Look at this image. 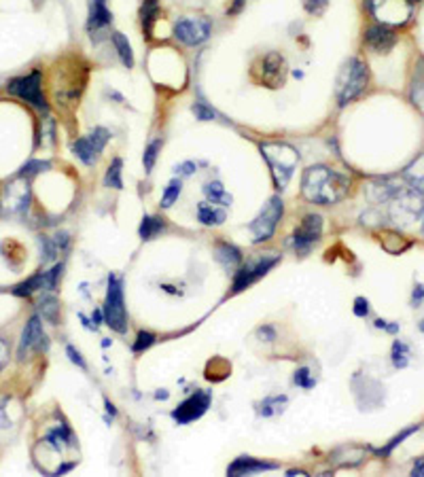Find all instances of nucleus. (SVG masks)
I'll return each instance as SVG.
<instances>
[{"label": "nucleus", "mask_w": 424, "mask_h": 477, "mask_svg": "<svg viewBox=\"0 0 424 477\" xmlns=\"http://www.w3.org/2000/svg\"><path fill=\"white\" fill-rule=\"evenodd\" d=\"M174 172H176V174H180V176H191V174L195 172V164H193V162L178 164V166L174 168Z\"/></svg>", "instance_id": "49530a36"}, {"label": "nucleus", "mask_w": 424, "mask_h": 477, "mask_svg": "<svg viewBox=\"0 0 424 477\" xmlns=\"http://www.w3.org/2000/svg\"><path fill=\"white\" fill-rule=\"evenodd\" d=\"M403 191H405V187H403L401 181H397V178H380V181H373L367 187V197L373 204H386V202L395 200Z\"/></svg>", "instance_id": "dca6fc26"}, {"label": "nucleus", "mask_w": 424, "mask_h": 477, "mask_svg": "<svg viewBox=\"0 0 424 477\" xmlns=\"http://www.w3.org/2000/svg\"><path fill=\"white\" fill-rule=\"evenodd\" d=\"M9 363V346L0 339V372L5 370V365Z\"/></svg>", "instance_id": "de8ad7c7"}, {"label": "nucleus", "mask_w": 424, "mask_h": 477, "mask_svg": "<svg viewBox=\"0 0 424 477\" xmlns=\"http://www.w3.org/2000/svg\"><path fill=\"white\" fill-rule=\"evenodd\" d=\"M329 7V0H303V9L310 15H323Z\"/></svg>", "instance_id": "58836bf2"}, {"label": "nucleus", "mask_w": 424, "mask_h": 477, "mask_svg": "<svg viewBox=\"0 0 424 477\" xmlns=\"http://www.w3.org/2000/svg\"><path fill=\"white\" fill-rule=\"evenodd\" d=\"M418 429H420V426H418V424H413L411 429L403 431V433H401L399 437H395V439H392V441H390V443H388V445H386L384 450H380V454H384V456H386V454H390V452H392V447H397V445H399V443H401V441H403L405 437H409V435H411V433H416Z\"/></svg>", "instance_id": "79ce46f5"}, {"label": "nucleus", "mask_w": 424, "mask_h": 477, "mask_svg": "<svg viewBox=\"0 0 424 477\" xmlns=\"http://www.w3.org/2000/svg\"><path fill=\"white\" fill-rule=\"evenodd\" d=\"M28 202H30L28 183L18 181V183L7 185V191H5V197H3V210L5 212H9V214L24 212L28 208Z\"/></svg>", "instance_id": "4468645a"}, {"label": "nucleus", "mask_w": 424, "mask_h": 477, "mask_svg": "<svg viewBox=\"0 0 424 477\" xmlns=\"http://www.w3.org/2000/svg\"><path fill=\"white\" fill-rule=\"evenodd\" d=\"M210 32H212V24L208 18H183L174 24V37L189 47H195L208 41Z\"/></svg>", "instance_id": "1a4fd4ad"}, {"label": "nucleus", "mask_w": 424, "mask_h": 477, "mask_svg": "<svg viewBox=\"0 0 424 477\" xmlns=\"http://www.w3.org/2000/svg\"><path fill=\"white\" fill-rule=\"evenodd\" d=\"M259 337H265V341H274L276 339V331L272 327H261L259 329Z\"/></svg>", "instance_id": "09e8293b"}, {"label": "nucleus", "mask_w": 424, "mask_h": 477, "mask_svg": "<svg viewBox=\"0 0 424 477\" xmlns=\"http://www.w3.org/2000/svg\"><path fill=\"white\" fill-rule=\"evenodd\" d=\"M104 320L113 331L126 333L128 329V312L124 303V287L117 276H109V287H106V299H104Z\"/></svg>", "instance_id": "20e7f679"}, {"label": "nucleus", "mask_w": 424, "mask_h": 477, "mask_svg": "<svg viewBox=\"0 0 424 477\" xmlns=\"http://www.w3.org/2000/svg\"><path fill=\"white\" fill-rule=\"evenodd\" d=\"M280 261V255H259L253 261H246L242 268H238L236 278H234V293H240L244 289H249L251 285H255L259 278H263L276 263Z\"/></svg>", "instance_id": "6e6552de"}, {"label": "nucleus", "mask_w": 424, "mask_h": 477, "mask_svg": "<svg viewBox=\"0 0 424 477\" xmlns=\"http://www.w3.org/2000/svg\"><path fill=\"white\" fill-rule=\"evenodd\" d=\"M113 45H115V49H117V53H119L124 66H126V68H132V66H134V51H132L130 41H128L121 32H115V34H113Z\"/></svg>", "instance_id": "cd10ccee"}, {"label": "nucleus", "mask_w": 424, "mask_h": 477, "mask_svg": "<svg viewBox=\"0 0 424 477\" xmlns=\"http://www.w3.org/2000/svg\"><path fill=\"white\" fill-rule=\"evenodd\" d=\"M286 475H289V477H293V475H305V473H303V471H289Z\"/></svg>", "instance_id": "864d4df0"}, {"label": "nucleus", "mask_w": 424, "mask_h": 477, "mask_svg": "<svg viewBox=\"0 0 424 477\" xmlns=\"http://www.w3.org/2000/svg\"><path fill=\"white\" fill-rule=\"evenodd\" d=\"M261 155L265 157V162L270 166L276 189H280V191L286 189V185L297 168V162H299L297 151L284 143H267V145H261Z\"/></svg>", "instance_id": "f03ea898"}, {"label": "nucleus", "mask_w": 424, "mask_h": 477, "mask_svg": "<svg viewBox=\"0 0 424 477\" xmlns=\"http://www.w3.org/2000/svg\"><path fill=\"white\" fill-rule=\"evenodd\" d=\"M47 348V335L43 331V322L39 316H32L22 333V341H20V359L24 361L30 352H41Z\"/></svg>", "instance_id": "f8f14e48"}, {"label": "nucleus", "mask_w": 424, "mask_h": 477, "mask_svg": "<svg viewBox=\"0 0 424 477\" xmlns=\"http://www.w3.org/2000/svg\"><path fill=\"white\" fill-rule=\"evenodd\" d=\"M157 15H159V3H157V0H145L143 9H140V20H143V28H145V32L149 37L153 32V24H155Z\"/></svg>", "instance_id": "bb28decb"}, {"label": "nucleus", "mask_w": 424, "mask_h": 477, "mask_svg": "<svg viewBox=\"0 0 424 477\" xmlns=\"http://www.w3.org/2000/svg\"><path fill=\"white\" fill-rule=\"evenodd\" d=\"M369 85V68L365 62H361L359 58H350L338 77V102L340 106H346L348 102H352L355 98H359L365 87Z\"/></svg>", "instance_id": "7ed1b4c3"}, {"label": "nucleus", "mask_w": 424, "mask_h": 477, "mask_svg": "<svg viewBox=\"0 0 424 477\" xmlns=\"http://www.w3.org/2000/svg\"><path fill=\"white\" fill-rule=\"evenodd\" d=\"M62 270H64V263H55L49 272H43V289L45 291H55L58 280L62 276Z\"/></svg>", "instance_id": "c9c22d12"}, {"label": "nucleus", "mask_w": 424, "mask_h": 477, "mask_svg": "<svg viewBox=\"0 0 424 477\" xmlns=\"http://www.w3.org/2000/svg\"><path fill=\"white\" fill-rule=\"evenodd\" d=\"M180 191H183V183H180V178L170 181V185L166 187V191H164V195H161V208H170V206L178 200Z\"/></svg>", "instance_id": "2f4dec72"}, {"label": "nucleus", "mask_w": 424, "mask_h": 477, "mask_svg": "<svg viewBox=\"0 0 424 477\" xmlns=\"http://www.w3.org/2000/svg\"><path fill=\"white\" fill-rule=\"evenodd\" d=\"M37 289H43V272H41V274H37V276H32L30 280H26V282L18 285V287L13 289V293H15V295H20V297H28V295H32Z\"/></svg>", "instance_id": "473e14b6"}, {"label": "nucleus", "mask_w": 424, "mask_h": 477, "mask_svg": "<svg viewBox=\"0 0 424 477\" xmlns=\"http://www.w3.org/2000/svg\"><path fill=\"white\" fill-rule=\"evenodd\" d=\"M161 149V141H153L147 149H145V155H143V164H145V170L151 172L155 162H157V153Z\"/></svg>", "instance_id": "e433bc0d"}, {"label": "nucleus", "mask_w": 424, "mask_h": 477, "mask_svg": "<svg viewBox=\"0 0 424 477\" xmlns=\"http://www.w3.org/2000/svg\"><path fill=\"white\" fill-rule=\"evenodd\" d=\"M242 7H244V0H236L234 7H232L227 13H230V15H236V13H240V11H242Z\"/></svg>", "instance_id": "3c124183"}, {"label": "nucleus", "mask_w": 424, "mask_h": 477, "mask_svg": "<svg viewBox=\"0 0 424 477\" xmlns=\"http://www.w3.org/2000/svg\"><path fill=\"white\" fill-rule=\"evenodd\" d=\"M295 384L301 386V388H312V386H314V378H312L310 372L303 367V370H299V372L295 374Z\"/></svg>", "instance_id": "37998d69"}, {"label": "nucleus", "mask_w": 424, "mask_h": 477, "mask_svg": "<svg viewBox=\"0 0 424 477\" xmlns=\"http://www.w3.org/2000/svg\"><path fill=\"white\" fill-rule=\"evenodd\" d=\"M153 344H155V335L149 333V331H140L136 341H134V352H143V350L151 348Z\"/></svg>", "instance_id": "a19ab883"}, {"label": "nucleus", "mask_w": 424, "mask_h": 477, "mask_svg": "<svg viewBox=\"0 0 424 477\" xmlns=\"http://www.w3.org/2000/svg\"><path fill=\"white\" fill-rule=\"evenodd\" d=\"M51 166H49V162H39V159H34V162H28L24 168H22V172H20V178H30V176H34V174H39V172H45V170H49Z\"/></svg>", "instance_id": "4c0bfd02"}, {"label": "nucleus", "mask_w": 424, "mask_h": 477, "mask_svg": "<svg viewBox=\"0 0 424 477\" xmlns=\"http://www.w3.org/2000/svg\"><path fill=\"white\" fill-rule=\"evenodd\" d=\"M66 352H68V356H70V361L74 363V365H79L81 370H85L87 365H85V361H83V356H81V352L79 350H74L72 346H68L66 348Z\"/></svg>", "instance_id": "c03bdc74"}, {"label": "nucleus", "mask_w": 424, "mask_h": 477, "mask_svg": "<svg viewBox=\"0 0 424 477\" xmlns=\"http://www.w3.org/2000/svg\"><path fill=\"white\" fill-rule=\"evenodd\" d=\"M422 233H424V212H422Z\"/></svg>", "instance_id": "6e6d98bb"}, {"label": "nucleus", "mask_w": 424, "mask_h": 477, "mask_svg": "<svg viewBox=\"0 0 424 477\" xmlns=\"http://www.w3.org/2000/svg\"><path fill=\"white\" fill-rule=\"evenodd\" d=\"M276 464L274 462H265V460H257V458H251V456H240L236 458L230 469H227V475L232 477H240V475H253V473H261V471H274Z\"/></svg>", "instance_id": "f3484780"}, {"label": "nucleus", "mask_w": 424, "mask_h": 477, "mask_svg": "<svg viewBox=\"0 0 424 477\" xmlns=\"http://www.w3.org/2000/svg\"><path fill=\"white\" fill-rule=\"evenodd\" d=\"M164 229H166L164 218H159V216H143L138 233H140L143 240H153V237H157Z\"/></svg>", "instance_id": "393cba45"}, {"label": "nucleus", "mask_w": 424, "mask_h": 477, "mask_svg": "<svg viewBox=\"0 0 424 477\" xmlns=\"http://www.w3.org/2000/svg\"><path fill=\"white\" fill-rule=\"evenodd\" d=\"M286 405V397H267L261 405H259V414L261 416H274V414H280Z\"/></svg>", "instance_id": "7c9ffc66"}, {"label": "nucleus", "mask_w": 424, "mask_h": 477, "mask_svg": "<svg viewBox=\"0 0 424 477\" xmlns=\"http://www.w3.org/2000/svg\"><path fill=\"white\" fill-rule=\"evenodd\" d=\"M418 291H413V303L418 306L420 301H422V297H424V289L422 287H416Z\"/></svg>", "instance_id": "603ef678"}, {"label": "nucleus", "mask_w": 424, "mask_h": 477, "mask_svg": "<svg viewBox=\"0 0 424 477\" xmlns=\"http://www.w3.org/2000/svg\"><path fill=\"white\" fill-rule=\"evenodd\" d=\"M321 235H323V216L305 214L301 225L293 233V247L299 255H305L318 240H321Z\"/></svg>", "instance_id": "9d476101"}, {"label": "nucleus", "mask_w": 424, "mask_h": 477, "mask_svg": "<svg viewBox=\"0 0 424 477\" xmlns=\"http://www.w3.org/2000/svg\"><path fill=\"white\" fill-rule=\"evenodd\" d=\"M39 310H41V316L47 322H51V325L58 322V318H60V303H58V299L53 295H45L41 299V303H39Z\"/></svg>", "instance_id": "c85d7f7f"}, {"label": "nucleus", "mask_w": 424, "mask_h": 477, "mask_svg": "<svg viewBox=\"0 0 424 477\" xmlns=\"http://www.w3.org/2000/svg\"><path fill=\"white\" fill-rule=\"evenodd\" d=\"M420 331H422V333H424V320H422V322H420Z\"/></svg>", "instance_id": "5fc2aeb1"}, {"label": "nucleus", "mask_w": 424, "mask_h": 477, "mask_svg": "<svg viewBox=\"0 0 424 477\" xmlns=\"http://www.w3.org/2000/svg\"><path fill=\"white\" fill-rule=\"evenodd\" d=\"M215 255H217V261L225 270H238L242 266V253L234 244H227V242L217 244V253Z\"/></svg>", "instance_id": "412c9836"}, {"label": "nucleus", "mask_w": 424, "mask_h": 477, "mask_svg": "<svg viewBox=\"0 0 424 477\" xmlns=\"http://www.w3.org/2000/svg\"><path fill=\"white\" fill-rule=\"evenodd\" d=\"M210 407V393H195L191 395L189 399H185L174 412H172V418L178 422V424H189L197 418H201Z\"/></svg>", "instance_id": "9b49d317"}, {"label": "nucleus", "mask_w": 424, "mask_h": 477, "mask_svg": "<svg viewBox=\"0 0 424 477\" xmlns=\"http://www.w3.org/2000/svg\"><path fill=\"white\" fill-rule=\"evenodd\" d=\"M303 197L312 204L331 206L342 202L350 191V181L342 172L329 166H312L303 172L301 178Z\"/></svg>", "instance_id": "f257e3e1"}, {"label": "nucleus", "mask_w": 424, "mask_h": 477, "mask_svg": "<svg viewBox=\"0 0 424 477\" xmlns=\"http://www.w3.org/2000/svg\"><path fill=\"white\" fill-rule=\"evenodd\" d=\"M204 195L210 204H221V206H230L232 204V195L225 191V187L219 181H212L204 185Z\"/></svg>", "instance_id": "b1692460"}, {"label": "nucleus", "mask_w": 424, "mask_h": 477, "mask_svg": "<svg viewBox=\"0 0 424 477\" xmlns=\"http://www.w3.org/2000/svg\"><path fill=\"white\" fill-rule=\"evenodd\" d=\"M284 214V204L278 195L270 197V202L263 206V210L255 216V221L249 225V229L253 231L255 235V242H265L270 240V237L274 235L276 227H278V221L282 218Z\"/></svg>", "instance_id": "0eeeda50"}, {"label": "nucleus", "mask_w": 424, "mask_h": 477, "mask_svg": "<svg viewBox=\"0 0 424 477\" xmlns=\"http://www.w3.org/2000/svg\"><path fill=\"white\" fill-rule=\"evenodd\" d=\"M355 314L357 316H367L369 314V301L367 299H363V297H359L357 301H355Z\"/></svg>", "instance_id": "a18cd8bd"}, {"label": "nucleus", "mask_w": 424, "mask_h": 477, "mask_svg": "<svg viewBox=\"0 0 424 477\" xmlns=\"http://www.w3.org/2000/svg\"><path fill=\"white\" fill-rule=\"evenodd\" d=\"M7 91L11 96L26 100L28 104H32L39 110H47V100H45V93H43V77H41L39 70H32L26 77H18V79L9 81Z\"/></svg>", "instance_id": "39448f33"}, {"label": "nucleus", "mask_w": 424, "mask_h": 477, "mask_svg": "<svg viewBox=\"0 0 424 477\" xmlns=\"http://www.w3.org/2000/svg\"><path fill=\"white\" fill-rule=\"evenodd\" d=\"M259 72H261L259 81L263 85H267V87H280L286 81V60L280 53L272 51V53H267L261 60Z\"/></svg>", "instance_id": "ddd939ff"}, {"label": "nucleus", "mask_w": 424, "mask_h": 477, "mask_svg": "<svg viewBox=\"0 0 424 477\" xmlns=\"http://www.w3.org/2000/svg\"><path fill=\"white\" fill-rule=\"evenodd\" d=\"M193 115L199 119V122H212V119L217 117V112L212 110L210 106H206L204 102H195L193 104Z\"/></svg>", "instance_id": "ea45409f"}, {"label": "nucleus", "mask_w": 424, "mask_h": 477, "mask_svg": "<svg viewBox=\"0 0 424 477\" xmlns=\"http://www.w3.org/2000/svg\"><path fill=\"white\" fill-rule=\"evenodd\" d=\"M72 153L85 164V166H93L95 164V159H98V153H95V149H93V145L89 143V138L85 136V138H79V141H74L72 143Z\"/></svg>", "instance_id": "a878e982"}, {"label": "nucleus", "mask_w": 424, "mask_h": 477, "mask_svg": "<svg viewBox=\"0 0 424 477\" xmlns=\"http://www.w3.org/2000/svg\"><path fill=\"white\" fill-rule=\"evenodd\" d=\"M45 443H47L49 447H53L55 452H62V450H66V447H72V445H74V439H72V433H70L66 426H58V429H53V431L47 435Z\"/></svg>", "instance_id": "5701e85b"}, {"label": "nucleus", "mask_w": 424, "mask_h": 477, "mask_svg": "<svg viewBox=\"0 0 424 477\" xmlns=\"http://www.w3.org/2000/svg\"><path fill=\"white\" fill-rule=\"evenodd\" d=\"M89 143L93 145V149H95V153L100 155L102 151H104V147H106V143H109V138H111V132L106 130V128H95L89 136Z\"/></svg>", "instance_id": "f704fd0d"}, {"label": "nucleus", "mask_w": 424, "mask_h": 477, "mask_svg": "<svg viewBox=\"0 0 424 477\" xmlns=\"http://www.w3.org/2000/svg\"><path fill=\"white\" fill-rule=\"evenodd\" d=\"M113 22V13L106 9V0H89V20L87 30L95 32L100 28H106Z\"/></svg>", "instance_id": "a211bd4d"}, {"label": "nucleus", "mask_w": 424, "mask_h": 477, "mask_svg": "<svg viewBox=\"0 0 424 477\" xmlns=\"http://www.w3.org/2000/svg\"><path fill=\"white\" fill-rule=\"evenodd\" d=\"M365 43L371 51L376 53H388L395 43H397V37L395 32L384 26V24H376V26H369L367 32H365Z\"/></svg>", "instance_id": "2eb2a0df"}, {"label": "nucleus", "mask_w": 424, "mask_h": 477, "mask_svg": "<svg viewBox=\"0 0 424 477\" xmlns=\"http://www.w3.org/2000/svg\"><path fill=\"white\" fill-rule=\"evenodd\" d=\"M409 352H407V346L403 344V341H395L392 344V365L397 367V370H403V367H407V363H409V356H407Z\"/></svg>", "instance_id": "72a5a7b5"}, {"label": "nucleus", "mask_w": 424, "mask_h": 477, "mask_svg": "<svg viewBox=\"0 0 424 477\" xmlns=\"http://www.w3.org/2000/svg\"><path fill=\"white\" fill-rule=\"evenodd\" d=\"M405 178L413 187V191L424 195V153L418 155L407 168H405Z\"/></svg>", "instance_id": "4be33fe9"}, {"label": "nucleus", "mask_w": 424, "mask_h": 477, "mask_svg": "<svg viewBox=\"0 0 424 477\" xmlns=\"http://www.w3.org/2000/svg\"><path fill=\"white\" fill-rule=\"evenodd\" d=\"M424 212V202L416 191H403L390 200V218L399 227H411Z\"/></svg>", "instance_id": "423d86ee"}, {"label": "nucleus", "mask_w": 424, "mask_h": 477, "mask_svg": "<svg viewBox=\"0 0 424 477\" xmlns=\"http://www.w3.org/2000/svg\"><path fill=\"white\" fill-rule=\"evenodd\" d=\"M197 218L199 223L212 227V225H223L225 218H227V212L223 208H217L215 204H210V202H201L197 206Z\"/></svg>", "instance_id": "aec40b11"}, {"label": "nucleus", "mask_w": 424, "mask_h": 477, "mask_svg": "<svg viewBox=\"0 0 424 477\" xmlns=\"http://www.w3.org/2000/svg\"><path fill=\"white\" fill-rule=\"evenodd\" d=\"M409 100L416 108L424 110V58H420L416 64L411 87H409Z\"/></svg>", "instance_id": "6ab92c4d"}, {"label": "nucleus", "mask_w": 424, "mask_h": 477, "mask_svg": "<svg viewBox=\"0 0 424 477\" xmlns=\"http://www.w3.org/2000/svg\"><path fill=\"white\" fill-rule=\"evenodd\" d=\"M411 475H416V477H424V458H420L416 464H413V469H411Z\"/></svg>", "instance_id": "8fccbe9b"}, {"label": "nucleus", "mask_w": 424, "mask_h": 477, "mask_svg": "<svg viewBox=\"0 0 424 477\" xmlns=\"http://www.w3.org/2000/svg\"><path fill=\"white\" fill-rule=\"evenodd\" d=\"M121 168H124V162L117 157L113 159L111 168L106 170V176H104V185L106 187H113V189H121L124 187V181H121Z\"/></svg>", "instance_id": "c756f323"}]
</instances>
